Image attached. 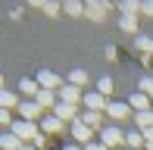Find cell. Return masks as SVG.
Here are the masks:
<instances>
[{"mask_svg": "<svg viewBox=\"0 0 153 150\" xmlns=\"http://www.w3.org/2000/svg\"><path fill=\"white\" fill-rule=\"evenodd\" d=\"M10 131L16 134V138L22 141V144H25V141H34V138L41 134V131H38V125H34V122H25V119L13 122V125H10Z\"/></svg>", "mask_w": 153, "mask_h": 150, "instance_id": "1", "label": "cell"}, {"mask_svg": "<svg viewBox=\"0 0 153 150\" xmlns=\"http://www.w3.org/2000/svg\"><path fill=\"white\" fill-rule=\"evenodd\" d=\"M100 144H103V147H109V150H113V147H119V144H125V134H122V128L106 125V128L100 131Z\"/></svg>", "mask_w": 153, "mask_h": 150, "instance_id": "2", "label": "cell"}, {"mask_svg": "<svg viewBox=\"0 0 153 150\" xmlns=\"http://www.w3.org/2000/svg\"><path fill=\"white\" fill-rule=\"evenodd\" d=\"M56 94H59V103H69V106H75V103H81V100H85V94H81V88L69 85V81H66V85L59 88Z\"/></svg>", "mask_w": 153, "mask_h": 150, "instance_id": "3", "label": "cell"}, {"mask_svg": "<svg viewBox=\"0 0 153 150\" xmlns=\"http://www.w3.org/2000/svg\"><path fill=\"white\" fill-rule=\"evenodd\" d=\"M38 85H41V91H59L62 81H59V75H56V72L41 69V72H38Z\"/></svg>", "mask_w": 153, "mask_h": 150, "instance_id": "4", "label": "cell"}, {"mask_svg": "<svg viewBox=\"0 0 153 150\" xmlns=\"http://www.w3.org/2000/svg\"><path fill=\"white\" fill-rule=\"evenodd\" d=\"M91 134H94V128H88L81 119L72 122V138H75V144H85V147H88V144H91Z\"/></svg>", "mask_w": 153, "mask_h": 150, "instance_id": "5", "label": "cell"}, {"mask_svg": "<svg viewBox=\"0 0 153 150\" xmlns=\"http://www.w3.org/2000/svg\"><path fill=\"white\" fill-rule=\"evenodd\" d=\"M81 103H85V106H88V110H91V113H103V110H106V106H109V100L103 97V94L91 91V94H85V100H81Z\"/></svg>", "mask_w": 153, "mask_h": 150, "instance_id": "6", "label": "cell"}, {"mask_svg": "<svg viewBox=\"0 0 153 150\" xmlns=\"http://www.w3.org/2000/svg\"><path fill=\"white\" fill-rule=\"evenodd\" d=\"M106 113H109V119L122 122V119H128V116H131V106H128V103H119V100H109Z\"/></svg>", "mask_w": 153, "mask_h": 150, "instance_id": "7", "label": "cell"}, {"mask_svg": "<svg viewBox=\"0 0 153 150\" xmlns=\"http://www.w3.org/2000/svg\"><path fill=\"white\" fill-rule=\"evenodd\" d=\"M34 103H38L41 110H56V103H59V94H56V91H41L38 97H34Z\"/></svg>", "mask_w": 153, "mask_h": 150, "instance_id": "8", "label": "cell"}, {"mask_svg": "<svg viewBox=\"0 0 153 150\" xmlns=\"http://www.w3.org/2000/svg\"><path fill=\"white\" fill-rule=\"evenodd\" d=\"M128 106H131L134 113H147L150 106H153V100L147 97V94H141V91H137V94H131V97H128Z\"/></svg>", "mask_w": 153, "mask_h": 150, "instance_id": "9", "label": "cell"}, {"mask_svg": "<svg viewBox=\"0 0 153 150\" xmlns=\"http://www.w3.org/2000/svg\"><path fill=\"white\" fill-rule=\"evenodd\" d=\"M19 116H22L25 122H34L41 116V106L34 103V100H22V103H19Z\"/></svg>", "mask_w": 153, "mask_h": 150, "instance_id": "10", "label": "cell"}, {"mask_svg": "<svg viewBox=\"0 0 153 150\" xmlns=\"http://www.w3.org/2000/svg\"><path fill=\"white\" fill-rule=\"evenodd\" d=\"M59 131H62V122L56 116H44L41 119V134H59Z\"/></svg>", "mask_w": 153, "mask_h": 150, "instance_id": "11", "label": "cell"}, {"mask_svg": "<svg viewBox=\"0 0 153 150\" xmlns=\"http://www.w3.org/2000/svg\"><path fill=\"white\" fill-rule=\"evenodd\" d=\"M19 91H22L25 94V97H38V94H41V85H38V78H22V81H19Z\"/></svg>", "mask_w": 153, "mask_h": 150, "instance_id": "12", "label": "cell"}, {"mask_svg": "<svg viewBox=\"0 0 153 150\" xmlns=\"http://www.w3.org/2000/svg\"><path fill=\"white\" fill-rule=\"evenodd\" d=\"M53 116H56L59 122H75V119H78V116H75V106H69V103H56Z\"/></svg>", "mask_w": 153, "mask_h": 150, "instance_id": "13", "label": "cell"}, {"mask_svg": "<svg viewBox=\"0 0 153 150\" xmlns=\"http://www.w3.org/2000/svg\"><path fill=\"white\" fill-rule=\"evenodd\" d=\"M125 147H128V150H141V147H147L144 131H128V134H125Z\"/></svg>", "mask_w": 153, "mask_h": 150, "instance_id": "14", "label": "cell"}, {"mask_svg": "<svg viewBox=\"0 0 153 150\" xmlns=\"http://www.w3.org/2000/svg\"><path fill=\"white\" fill-rule=\"evenodd\" d=\"M78 119L85 122L88 128H100V131H103V128H106V125H103V113H91V110H88L85 116H78Z\"/></svg>", "mask_w": 153, "mask_h": 150, "instance_id": "15", "label": "cell"}, {"mask_svg": "<svg viewBox=\"0 0 153 150\" xmlns=\"http://www.w3.org/2000/svg\"><path fill=\"white\" fill-rule=\"evenodd\" d=\"M19 103H22V100H19L13 91H0V110H13V106L19 110Z\"/></svg>", "mask_w": 153, "mask_h": 150, "instance_id": "16", "label": "cell"}, {"mask_svg": "<svg viewBox=\"0 0 153 150\" xmlns=\"http://www.w3.org/2000/svg\"><path fill=\"white\" fill-rule=\"evenodd\" d=\"M0 147H3V150H22L25 144H22V141H19L13 131H10V134H3V138H0Z\"/></svg>", "mask_w": 153, "mask_h": 150, "instance_id": "17", "label": "cell"}, {"mask_svg": "<svg viewBox=\"0 0 153 150\" xmlns=\"http://www.w3.org/2000/svg\"><path fill=\"white\" fill-rule=\"evenodd\" d=\"M134 122H137V128H141V131L153 128V110H147V113H134Z\"/></svg>", "mask_w": 153, "mask_h": 150, "instance_id": "18", "label": "cell"}, {"mask_svg": "<svg viewBox=\"0 0 153 150\" xmlns=\"http://www.w3.org/2000/svg\"><path fill=\"white\" fill-rule=\"evenodd\" d=\"M69 85L85 88V85H88V72H85V69H72V72H69Z\"/></svg>", "mask_w": 153, "mask_h": 150, "instance_id": "19", "label": "cell"}, {"mask_svg": "<svg viewBox=\"0 0 153 150\" xmlns=\"http://www.w3.org/2000/svg\"><path fill=\"white\" fill-rule=\"evenodd\" d=\"M119 10H122V16H137V13H141V3H137V0H122Z\"/></svg>", "mask_w": 153, "mask_h": 150, "instance_id": "20", "label": "cell"}, {"mask_svg": "<svg viewBox=\"0 0 153 150\" xmlns=\"http://www.w3.org/2000/svg\"><path fill=\"white\" fill-rule=\"evenodd\" d=\"M85 13H88L91 19H100V16H106V3H88Z\"/></svg>", "mask_w": 153, "mask_h": 150, "instance_id": "21", "label": "cell"}, {"mask_svg": "<svg viewBox=\"0 0 153 150\" xmlns=\"http://www.w3.org/2000/svg\"><path fill=\"white\" fill-rule=\"evenodd\" d=\"M97 94H103V97L113 94V78H109V75H103V78L97 81Z\"/></svg>", "mask_w": 153, "mask_h": 150, "instance_id": "22", "label": "cell"}, {"mask_svg": "<svg viewBox=\"0 0 153 150\" xmlns=\"http://www.w3.org/2000/svg\"><path fill=\"white\" fill-rule=\"evenodd\" d=\"M134 47H137V50H141V53H153V38H144V35H137Z\"/></svg>", "mask_w": 153, "mask_h": 150, "instance_id": "23", "label": "cell"}, {"mask_svg": "<svg viewBox=\"0 0 153 150\" xmlns=\"http://www.w3.org/2000/svg\"><path fill=\"white\" fill-rule=\"evenodd\" d=\"M119 28H122V31H137V19H134V16H122V19H119Z\"/></svg>", "mask_w": 153, "mask_h": 150, "instance_id": "24", "label": "cell"}, {"mask_svg": "<svg viewBox=\"0 0 153 150\" xmlns=\"http://www.w3.org/2000/svg\"><path fill=\"white\" fill-rule=\"evenodd\" d=\"M62 10H66L69 16H81V13H85V6H81V3H75V0H69V3L62 6Z\"/></svg>", "mask_w": 153, "mask_h": 150, "instance_id": "25", "label": "cell"}, {"mask_svg": "<svg viewBox=\"0 0 153 150\" xmlns=\"http://www.w3.org/2000/svg\"><path fill=\"white\" fill-rule=\"evenodd\" d=\"M13 122H16V119L10 116V110H0V125H13Z\"/></svg>", "mask_w": 153, "mask_h": 150, "instance_id": "26", "label": "cell"}, {"mask_svg": "<svg viewBox=\"0 0 153 150\" xmlns=\"http://www.w3.org/2000/svg\"><path fill=\"white\" fill-rule=\"evenodd\" d=\"M141 13H144V16H153V0H144V3H141Z\"/></svg>", "mask_w": 153, "mask_h": 150, "instance_id": "27", "label": "cell"}, {"mask_svg": "<svg viewBox=\"0 0 153 150\" xmlns=\"http://www.w3.org/2000/svg\"><path fill=\"white\" fill-rule=\"evenodd\" d=\"M85 150H109V147H103V144H100V141H91V144H88Z\"/></svg>", "mask_w": 153, "mask_h": 150, "instance_id": "28", "label": "cell"}, {"mask_svg": "<svg viewBox=\"0 0 153 150\" xmlns=\"http://www.w3.org/2000/svg\"><path fill=\"white\" fill-rule=\"evenodd\" d=\"M144 141H147V144H153V128H147V131H144Z\"/></svg>", "mask_w": 153, "mask_h": 150, "instance_id": "29", "label": "cell"}, {"mask_svg": "<svg viewBox=\"0 0 153 150\" xmlns=\"http://www.w3.org/2000/svg\"><path fill=\"white\" fill-rule=\"evenodd\" d=\"M62 150H85V147H78V144H66Z\"/></svg>", "mask_w": 153, "mask_h": 150, "instance_id": "30", "label": "cell"}, {"mask_svg": "<svg viewBox=\"0 0 153 150\" xmlns=\"http://www.w3.org/2000/svg\"><path fill=\"white\" fill-rule=\"evenodd\" d=\"M22 150H34V144H25V147H22Z\"/></svg>", "mask_w": 153, "mask_h": 150, "instance_id": "31", "label": "cell"}, {"mask_svg": "<svg viewBox=\"0 0 153 150\" xmlns=\"http://www.w3.org/2000/svg\"><path fill=\"white\" fill-rule=\"evenodd\" d=\"M0 91H3V75H0Z\"/></svg>", "mask_w": 153, "mask_h": 150, "instance_id": "32", "label": "cell"}, {"mask_svg": "<svg viewBox=\"0 0 153 150\" xmlns=\"http://www.w3.org/2000/svg\"><path fill=\"white\" fill-rule=\"evenodd\" d=\"M147 150H153V144H147Z\"/></svg>", "mask_w": 153, "mask_h": 150, "instance_id": "33", "label": "cell"}]
</instances>
